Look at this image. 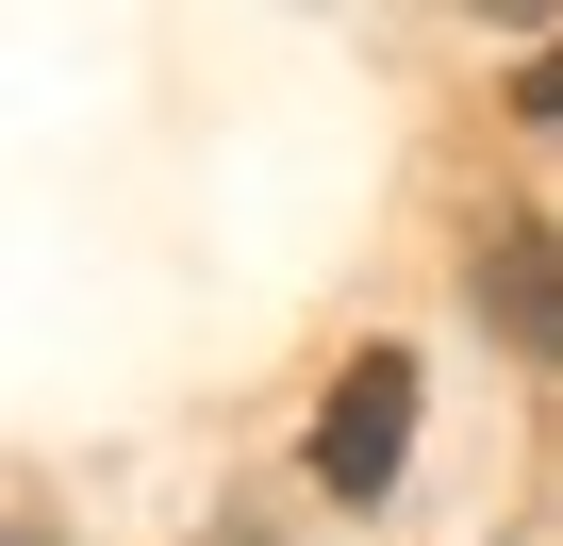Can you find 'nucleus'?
I'll return each mask as SVG.
<instances>
[{
    "mask_svg": "<svg viewBox=\"0 0 563 546\" xmlns=\"http://www.w3.org/2000/svg\"><path fill=\"white\" fill-rule=\"evenodd\" d=\"M398 447H415V365H398V348H365V365L316 398V480H332V497H382V480H398Z\"/></svg>",
    "mask_w": 563,
    "mask_h": 546,
    "instance_id": "1",
    "label": "nucleus"
},
{
    "mask_svg": "<svg viewBox=\"0 0 563 546\" xmlns=\"http://www.w3.org/2000/svg\"><path fill=\"white\" fill-rule=\"evenodd\" d=\"M481 299H497V332H514L530 365H563V248H547L530 215H497V232H481Z\"/></svg>",
    "mask_w": 563,
    "mask_h": 546,
    "instance_id": "2",
    "label": "nucleus"
}]
</instances>
